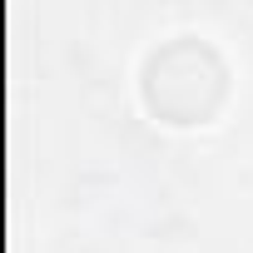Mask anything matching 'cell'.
<instances>
[{
  "label": "cell",
  "instance_id": "cell-1",
  "mask_svg": "<svg viewBox=\"0 0 253 253\" xmlns=\"http://www.w3.org/2000/svg\"><path fill=\"white\" fill-rule=\"evenodd\" d=\"M228 89V70L213 45L199 35H174V45L154 50L144 65V99L169 124H204Z\"/></svg>",
  "mask_w": 253,
  "mask_h": 253
}]
</instances>
